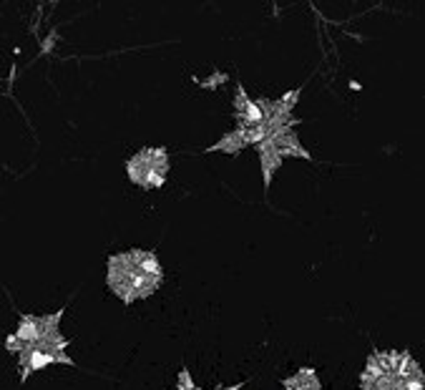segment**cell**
Listing matches in <instances>:
<instances>
[{
	"instance_id": "9",
	"label": "cell",
	"mask_w": 425,
	"mask_h": 390,
	"mask_svg": "<svg viewBox=\"0 0 425 390\" xmlns=\"http://www.w3.org/2000/svg\"><path fill=\"white\" fill-rule=\"evenodd\" d=\"M403 390H423L425 388V380L423 375H410V378H403Z\"/></svg>"
},
{
	"instance_id": "2",
	"label": "cell",
	"mask_w": 425,
	"mask_h": 390,
	"mask_svg": "<svg viewBox=\"0 0 425 390\" xmlns=\"http://www.w3.org/2000/svg\"><path fill=\"white\" fill-rule=\"evenodd\" d=\"M71 365L73 368V360L68 358L66 353H46V350H38L33 342H28L18 355V365H20V383L28 380L30 372L36 370H43V368L48 365Z\"/></svg>"
},
{
	"instance_id": "11",
	"label": "cell",
	"mask_w": 425,
	"mask_h": 390,
	"mask_svg": "<svg viewBox=\"0 0 425 390\" xmlns=\"http://www.w3.org/2000/svg\"><path fill=\"white\" fill-rule=\"evenodd\" d=\"M51 46H55V33H51V36H48V41L43 43L41 53H48V51H51Z\"/></svg>"
},
{
	"instance_id": "6",
	"label": "cell",
	"mask_w": 425,
	"mask_h": 390,
	"mask_svg": "<svg viewBox=\"0 0 425 390\" xmlns=\"http://www.w3.org/2000/svg\"><path fill=\"white\" fill-rule=\"evenodd\" d=\"M242 149H247L244 146V141H242V134H240V129H234V131H229V134H224L216 144H211L209 149H204L207 154H214V151H222V154H232V156H240L242 154Z\"/></svg>"
},
{
	"instance_id": "10",
	"label": "cell",
	"mask_w": 425,
	"mask_h": 390,
	"mask_svg": "<svg viewBox=\"0 0 425 390\" xmlns=\"http://www.w3.org/2000/svg\"><path fill=\"white\" fill-rule=\"evenodd\" d=\"M192 388H194L192 375H189V370H186V368H181V372H179V385H176V390H192Z\"/></svg>"
},
{
	"instance_id": "1",
	"label": "cell",
	"mask_w": 425,
	"mask_h": 390,
	"mask_svg": "<svg viewBox=\"0 0 425 390\" xmlns=\"http://www.w3.org/2000/svg\"><path fill=\"white\" fill-rule=\"evenodd\" d=\"M126 174L136 186L151 192L162 189L169 174V151L164 146H146L126 162Z\"/></svg>"
},
{
	"instance_id": "13",
	"label": "cell",
	"mask_w": 425,
	"mask_h": 390,
	"mask_svg": "<svg viewBox=\"0 0 425 390\" xmlns=\"http://www.w3.org/2000/svg\"><path fill=\"white\" fill-rule=\"evenodd\" d=\"M192 390H202V388H197V385H194V388H192Z\"/></svg>"
},
{
	"instance_id": "4",
	"label": "cell",
	"mask_w": 425,
	"mask_h": 390,
	"mask_svg": "<svg viewBox=\"0 0 425 390\" xmlns=\"http://www.w3.org/2000/svg\"><path fill=\"white\" fill-rule=\"evenodd\" d=\"M282 385H285V390H322V383H320L315 368H300L292 378L282 380Z\"/></svg>"
},
{
	"instance_id": "3",
	"label": "cell",
	"mask_w": 425,
	"mask_h": 390,
	"mask_svg": "<svg viewBox=\"0 0 425 390\" xmlns=\"http://www.w3.org/2000/svg\"><path fill=\"white\" fill-rule=\"evenodd\" d=\"M254 149H257V154H259V167H262L264 192H267V189L272 186V176H275V171L282 167V156H280V151H277L275 141H272L270 136L264 138L259 146H254Z\"/></svg>"
},
{
	"instance_id": "12",
	"label": "cell",
	"mask_w": 425,
	"mask_h": 390,
	"mask_svg": "<svg viewBox=\"0 0 425 390\" xmlns=\"http://www.w3.org/2000/svg\"><path fill=\"white\" fill-rule=\"evenodd\" d=\"M244 380H242V383H237V385H229V388H219V390H242V388H244Z\"/></svg>"
},
{
	"instance_id": "7",
	"label": "cell",
	"mask_w": 425,
	"mask_h": 390,
	"mask_svg": "<svg viewBox=\"0 0 425 390\" xmlns=\"http://www.w3.org/2000/svg\"><path fill=\"white\" fill-rule=\"evenodd\" d=\"M41 318L36 315H20V323H18V330L15 335L20 337L23 342H38L41 340Z\"/></svg>"
},
{
	"instance_id": "5",
	"label": "cell",
	"mask_w": 425,
	"mask_h": 390,
	"mask_svg": "<svg viewBox=\"0 0 425 390\" xmlns=\"http://www.w3.org/2000/svg\"><path fill=\"white\" fill-rule=\"evenodd\" d=\"M129 252H131V259L138 267V272H144L149 277H164L162 262L154 252H146V249H129Z\"/></svg>"
},
{
	"instance_id": "8",
	"label": "cell",
	"mask_w": 425,
	"mask_h": 390,
	"mask_svg": "<svg viewBox=\"0 0 425 390\" xmlns=\"http://www.w3.org/2000/svg\"><path fill=\"white\" fill-rule=\"evenodd\" d=\"M251 98L247 96V91H244V86L242 84H237V98H234V116L237 114H242V111H244L247 108V103H249Z\"/></svg>"
}]
</instances>
